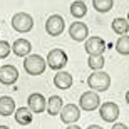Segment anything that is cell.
I'll list each match as a JSON object with an SVG mask.
<instances>
[{
  "label": "cell",
  "instance_id": "cell-1",
  "mask_svg": "<svg viewBox=\"0 0 129 129\" xmlns=\"http://www.w3.org/2000/svg\"><path fill=\"white\" fill-rule=\"evenodd\" d=\"M45 67H47L45 59L37 55V54H29L24 59V69L29 76H40V74H44Z\"/></svg>",
  "mask_w": 129,
  "mask_h": 129
},
{
  "label": "cell",
  "instance_id": "cell-2",
  "mask_svg": "<svg viewBox=\"0 0 129 129\" xmlns=\"http://www.w3.org/2000/svg\"><path fill=\"white\" fill-rule=\"evenodd\" d=\"M87 84L91 89H94V92H104L111 87V77L107 72L96 71L87 77Z\"/></svg>",
  "mask_w": 129,
  "mask_h": 129
},
{
  "label": "cell",
  "instance_id": "cell-3",
  "mask_svg": "<svg viewBox=\"0 0 129 129\" xmlns=\"http://www.w3.org/2000/svg\"><path fill=\"white\" fill-rule=\"evenodd\" d=\"M12 27L19 34H27L32 30L34 27V19L30 14H25V12H19L12 17Z\"/></svg>",
  "mask_w": 129,
  "mask_h": 129
},
{
  "label": "cell",
  "instance_id": "cell-4",
  "mask_svg": "<svg viewBox=\"0 0 129 129\" xmlns=\"http://www.w3.org/2000/svg\"><path fill=\"white\" fill-rule=\"evenodd\" d=\"M47 66L54 71H60L62 67L67 66V54L64 52L62 49H52L47 54Z\"/></svg>",
  "mask_w": 129,
  "mask_h": 129
},
{
  "label": "cell",
  "instance_id": "cell-5",
  "mask_svg": "<svg viewBox=\"0 0 129 129\" xmlns=\"http://www.w3.org/2000/svg\"><path fill=\"white\" fill-rule=\"evenodd\" d=\"M99 104H101V99H99V94L97 92H94V91H87V92H84L81 96V101H79V107L81 109H84V111H94V109H97L99 107Z\"/></svg>",
  "mask_w": 129,
  "mask_h": 129
},
{
  "label": "cell",
  "instance_id": "cell-6",
  "mask_svg": "<svg viewBox=\"0 0 129 129\" xmlns=\"http://www.w3.org/2000/svg\"><path fill=\"white\" fill-rule=\"evenodd\" d=\"M66 29V22L60 15H50L45 22V30H47L49 35H52V37H57L60 34L64 32Z\"/></svg>",
  "mask_w": 129,
  "mask_h": 129
},
{
  "label": "cell",
  "instance_id": "cell-7",
  "mask_svg": "<svg viewBox=\"0 0 129 129\" xmlns=\"http://www.w3.org/2000/svg\"><path fill=\"white\" fill-rule=\"evenodd\" d=\"M81 117V109L76 104H66L60 109V121L66 124H74Z\"/></svg>",
  "mask_w": 129,
  "mask_h": 129
},
{
  "label": "cell",
  "instance_id": "cell-8",
  "mask_svg": "<svg viewBox=\"0 0 129 129\" xmlns=\"http://www.w3.org/2000/svg\"><path fill=\"white\" fill-rule=\"evenodd\" d=\"M17 79H19V71H17V67L10 66V64L0 66V82H2V84L12 86V84L17 82Z\"/></svg>",
  "mask_w": 129,
  "mask_h": 129
},
{
  "label": "cell",
  "instance_id": "cell-9",
  "mask_svg": "<svg viewBox=\"0 0 129 129\" xmlns=\"http://www.w3.org/2000/svg\"><path fill=\"white\" fill-rule=\"evenodd\" d=\"M99 114L106 122H114L119 117V106L116 102H104L99 109Z\"/></svg>",
  "mask_w": 129,
  "mask_h": 129
},
{
  "label": "cell",
  "instance_id": "cell-10",
  "mask_svg": "<svg viewBox=\"0 0 129 129\" xmlns=\"http://www.w3.org/2000/svg\"><path fill=\"white\" fill-rule=\"evenodd\" d=\"M27 102H29V109H30L32 114H40V112H44V111H45V106H47L45 97H44L42 94H39V92L30 94Z\"/></svg>",
  "mask_w": 129,
  "mask_h": 129
},
{
  "label": "cell",
  "instance_id": "cell-11",
  "mask_svg": "<svg viewBox=\"0 0 129 129\" xmlns=\"http://www.w3.org/2000/svg\"><path fill=\"white\" fill-rule=\"evenodd\" d=\"M69 35L76 42H82L89 35V29H87V25L84 22H72V25L69 27Z\"/></svg>",
  "mask_w": 129,
  "mask_h": 129
},
{
  "label": "cell",
  "instance_id": "cell-12",
  "mask_svg": "<svg viewBox=\"0 0 129 129\" xmlns=\"http://www.w3.org/2000/svg\"><path fill=\"white\" fill-rule=\"evenodd\" d=\"M84 49L89 55H102V52L106 50V42L101 37H91L87 39Z\"/></svg>",
  "mask_w": 129,
  "mask_h": 129
},
{
  "label": "cell",
  "instance_id": "cell-13",
  "mask_svg": "<svg viewBox=\"0 0 129 129\" xmlns=\"http://www.w3.org/2000/svg\"><path fill=\"white\" fill-rule=\"evenodd\" d=\"M32 50V45L27 39H17L12 45V52L17 55V57H27Z\"/></svg>",
  "mask_w": 129,
  "mask_h": 129
},
{
  "label": "cell",
  "instance_id": "cell-14",
  "mask_svg": "<svg viewBox=\"0 0 129 129\" xmlns=\"http://www.w3.org/2000/svg\"><path fill=\"white\" fill-rule=\"evenodd\" d=\"M72 82H74L72 76L69 72H64V71H59L55 74V77H54V84H55L57 89H69L72 86Z\"/></svg>",
  "mask_w": 129,
  "mask_h": 129
},
{
  "label": "cell",
  "instance_id": "cell-15",
  "mask_svg": "<svg viewBox=\"0 0 129 129\" xmlns=\"http://www.w3.org/2000/svg\"><path fill=\"white\" fill-rule=\"evenodd\" d=\"M64 107V101L60 96H50L47 99V106H45V109L50 116H57L60 114V109Z\"/></svg>",
  "mask_w": 129,
  "mask_h": 129
},
{
  "label": "cell",
  "instance_id": "cell-16",
  "mask_svg": "<svg viewBox=\"0 0 129 129\" xmlns=\"http://www.w3.org/2000/svg\"><path fill=\"white\" fill-rule=\"evenodd\" d=\"M15 112V101L10 96H2L0 97V116H12Z\"/></svg>",
  "mask_w": 129,
  "mask_h": 129
},
{
  "label": "cell",
  "instance_id": "cell-17",
  "mask_svg": "<svg viewBox=\"0 0 129 129\" xmlns=\"http://www.w3.org/2000/svg\"><path fill=\"white\" fill-rule=\"evenodd\" d=\"M32 119H34V114L30 112L29 107H19V109H15V121H17L20 126L30 124Z\"/></svg>",
  "mask_w": 129,
  "mask_h": 129
},
{
  "label": "cell",
  "instance_id": "cell-18",
  "mask_svg": "<svg viewBox=\"0 0 129 129\" xmlns=\"http://www.w3.org/2000/svg\"><path fill=\"white\" fill-rule=\"evenodd\" d=\"M71 14H72V17H76V19H82V17L87 14V5L84 4L82 0H76V2H72Z\"/></svg>",
  "mask_w": 129,
  "mask_h": 129
},
{
  "label": "cell",
  "instance_id": "cell-19",
  "mask_svg": "<svg viewBox=\"0 0 129 129\" xmlns=\"http://www.w3.org/2000/svg\"><path fill=\"white\" fill-rule=\"evenodd\" d=\"M112 30H114L116 34H119V35H126L129 30V24L126 19H114L112 20Z\"/></svg>",
  "mask_w": 129,
  "mask_h": 129
},
{
  "label": "cell",
  "instance_id": "cell-20",
  "mask_svg": "<svg viewBox=\"0 0 129 129\" xmlns=\"http://www.w3.org/2000/svg\"><path fill=\"white\" fill-rule=\"evenodd\" d=\"M116 50L122 55H129V35H121L116 42Z\"/></svg>",
  "mask_w": 129,
  "mask_h": 129
},
{
  "label": "cell",
  "instance_id": "cell-21",
  "mask_svg": "<svg viewBox=\"0 0 129 129\" xmlns=\"http://www.w3.org/2000/svg\"><path fill=\"white\" fill-rule=\"evenodd\" d=\"M87 66L91 67L92 71H101L104 66V57L102 55H89L87 57Z\"/></svg>",
  "mask_w": 129,
  "mask_h": 129
},
{
  "label": "cell",
  "instance_id": "cell-22",
  "mask_svg": "<svg viewBox=\"0 0 129 129\" xmlns=\"http://www.w3.org/2000/svg\"><path fill=\"white\" fill-rule=\"evenodd\" d=\"M92 5L97 12H109L114 5V0H92Z\"/></svg>",
  "mask_w": 129,
  "mask_h": 129
},
{
  "label": "cell",
  "instance_id": "cell-23",
  "mask_svg": "<svg viewBox=\"0 0 129 129\" xmlns=\"http://www.w3.org/2000/svg\"><path fill=\"white\" fill-rule=\"evenodd\" d=\"M10 52H12V45L7 40H0V59L9 57Z\"/></svg>",
  "mask_w": 129,
  "mask_h": 129
},
{
  "label": "cell",
  "instance_id": "cell-24",
  "mask_svg": "<svg viewBox=\"0 0 129 129\" xmlns=\"http://www.w3.org/2000/svg\"><path fill=\"white\" fill-rule=\"evenodd\" d=\"M111 129H129V127L126 124H122V122H114V126H112Z\"/></svg>",
  "mask_w": 129,
  "mask_h": 129
},
{
  "label": "cell",
  "instance_id": "cell-25",
  "mask_svg": "<svg viewBox=\"0 0 129 129\" xmlns=\"http://www.w3.org/2000/svg\"><path fill=\"white\" fill-rule=\"evenodd\" d=\"M87 129H102V127L97 126V124H92V126H87Z\"/></svg>",
  "mask_w": 129,
  "mask_h": 129
},
{
  "label": "cell",
  "instance_id": "cell-26",
  "mask_svg": "<svg viewBox=\"0 0 129 129\" xmlns=\"http://www.w3.org/2000/svg\"><path fill=\"white\" fill-rule=\"evenodd\" d=\"M67 129H82V127H79L77 124H71V126H67Z\"/></svg>",
  "mask_w": 129,
  "mask_h": 129
},
{
  "label": "cell",
  "instance_id": "cell-27",
  "mask_svg": "<svg viewBox=\"0 0 129 129\" xmlns=\"http://www.w3.org/2000/svg\"><path fill=\"white\" fill-rule=\"evenodd\" d=\"M126 102L129 104V91H127V94H126Z\"/></svg>",
  "mask_w": 129,
  "mask_h": 129
},
{
  "label": "cell",
  "instance_id": "cell-28",
  "mask_svg": "<svg viewBox=\"0 0 129 129\" xmlns=\"http://www.w3.org/2000/svg\"><path fill=\"white\" fill-rule=\"evenodd\" d=\"M0 129H10L9 126H0Z\"/></svg>",
  "mask_w": 129,
  "mask_h": 129
},
{
  "label": "cell",
  "instance_id": "cell-29",
  "mask_svg": "<svg viewBox=\"0 0 129 129\" xmlns=\"http://www.w3.org/2000/svg\"><path fill=\"white\" fill-rule=\"evenodd\" d=\"M126 20H127V24H129V14H127V19H126Z\"/></svg>",
  "mask_w": 129,
  "mask_h": 129
}]
</instances>
